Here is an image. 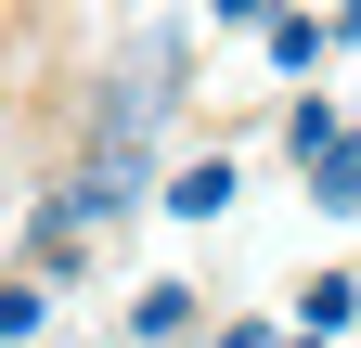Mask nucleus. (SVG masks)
<instances>
[{
    "instance_id": "1",
    "label": "nucleus",
    "mask_w": 361,
    "mask_h": 348,
    "mask_svg": "<svg viewBox=\"0 0 361 348\" xmlns=\"http://www.w3.org/2000/svg\"><path fill=\"white\" fill-rule=\"evenodd\" d=\"M168 220H219V206H233V155H194V168H168Z\"/></svg>"
},
{
    "instance_id": "7",
    "label": "nucleus",
    "mask_w": 361,
    "mask_h": 348,
    "mask_svg": "<svg viewBox=\"0 0 361 348\" xmlns=\"http://www.w3.org/2000/svg\"><path fill=\"white\" fill-rule=\"evenodd\" d=\"M0 335H39V284H0Z\"/></svg>"
},
{
    "instance_id": "4",
    "label": "nucleus",
    "mask_w": 361,
    "mask_h": 348,
    "mask_svg": "<svg viewBox=\"0 0 361 348\" xmlns=\"http://www.w3.org/2000/svg\"><path fill=\"white\" fill-rule=\"evenodd\" d=\"M129 335H194V284H142V297H129Z\"/></svg>"
},
{
    "instance_id": "9",
    "label": "nucleus",
    "mask_w": 361,
    "mask_h": 348,
    "mask_svg": "<svg viewBox=\"0 0 361 348\" xmlns=\"http://www.w3.org/2000/svg\"><path fill=\"white\" fill-rule=\"evenodd\" d=\"M284 348H323V335H284Z\"/></svg>"
},
{
    "instance_id": "3",
    "label": "nucleus",
    "mask_w": 361,
    "mask_h": 348,
    "mask_svg": "<svg viewBox=\"0 0 361 348\" xmlns=\"http://www.w3.org/2000/svg\"><path fill=\"white\" fill-rule=\"evenodd\" d=\"M258 39H271V65H284V77H310V65L336 52V26H310V13H271Z\"/></svg>"
},
{
    "instance_id": "8",
    "label": "nucleus",
    "mask_w": 361,
    "mask_h": 348,
    "mask_svg": "<svg viewBox=\"0 0 361 348\" xmlns=\"http://www.w3.org/2000/svg\"><path fill=\"white\" fill-rule=\"evenodd\" d=\"M219 348H284V335H271V323H219Z\"/></svg>"
},
{
    "instance_id": "2",
    "label": "nucleus",
    "mask_w": 361,
    "mask_h": 348,
    "mask_svg": "<svg viewBox=\"0 0 361 348\" xmlns=\"http://www.w3.org/2000/svg\"><path fill=\"white\" fill-rule=\"evenodd\" d=\"M348 323H361V284H348V271H323V284L297 297V335H323V348H336Z\"/></svg>"
},
{
    "instance_id": "5",
    "label": "nucleus",
    "mask_w": 361,
    "mask_h": 348,
    "mask_svg": "<svg viewBox=\"0 0 361 348\" xmlns=\"http://www.w3.org/2000/svg\"><path fill=\"white\" fill-rule=\"evenodd\" d=\"M310 206H323V220H348V206H361V129H348L323 168H310Z\"/></svg>"
},
{
    "instance_id": "6",
    "label": "nucleus",
    "mask_w": 361,
    "mask_h": 348,
    "mask_svg": "<svg viewBox=\"0 0 361 348\" xmlns=\"http://www.w3.org/2000/svg\"><path fill=\"white\" fill-rule=\"evenodd\" d=\"M336 142H348V116H336V104H297V116H284V155H297V168H323Z\"/></svg>"
}]
</instances>
